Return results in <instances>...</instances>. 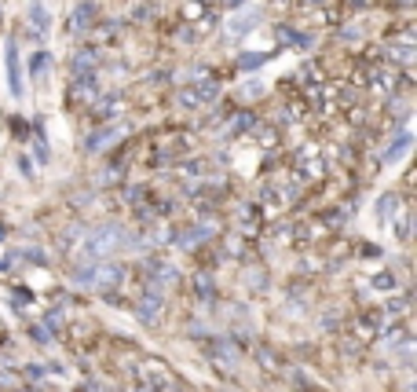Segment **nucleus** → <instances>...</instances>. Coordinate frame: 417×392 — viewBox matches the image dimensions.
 Listing matches in <instances>:
<instances>
[{
    "instance_id": "1",
    "label": "nucleus",
    "mask_w": 417,
    "mask_h": 392,
    "mask_svg": "<svg viewBox=\"0 0 417 392\" xmlns=\"http://www.w3.org/2000/svg\"><path fill=\"white\" fill-rule=\"evenodd\" d=\"M96 70V52H77V59H74V74L77 77H88Z\"/></svg>"
},
{
    "instance_id": "3",
    "label": "nucleus",
    "mask_w": 417,
    "mask_h": 392,
    "mask_svg": "<svg viewBox=\"0 0 417 392\" xmlns=\"http://www.w3.org/2000/svg\"><path fill=\"white\" fill-rule=\"evenodd\" d=\"M30 70H33V74H44V70H48V55H44V52H40V55H33Z\"/></svg>"
},
{
    "instance_id": "4",
    "label": "nucleus",
    "mask_w": 417,
    "mask_h": 392,
    "mask_svg": "<svg viewBox=\"0 0 417 392\" xmlns=\"http://www.w3.org/2000/svg\"><path fill=\"white\" fill-rule=\"evenodd\" d=\"M33 23H37V30H48V15H44L40 4H33Z\"/></svg>"
},
{
    "instance_id": "2",
    "label": "nucleus",
    "mask_w": 417,
    "mask_h": 392,
    "mask_svg": "<svg viewBox=\"0 0 417 392\" xmlns=\"http://www.w3.org/2000/svg\"><path fill=\"white\" fill-rule=\"evenodd\" d=\"M8 77H11V92L22 96V81H18V67H15V45H8Z\"/></svg>"
},
{
    "instance_id": "5",
    "label": "nucleus",
    "mask_w": 417,
    "mask_h": 392,
    "mask_svg": "<svg viewBox=\"0 0 417 392\" xmlns=\"http://www.w3.org/2000/svg\"><path fill=\"white\" fill-rule=\"evenodd\" d=\"M241 67H246V70H253V67H260V55H246V59H241Z\"/></svg>"
}]
</instances>
